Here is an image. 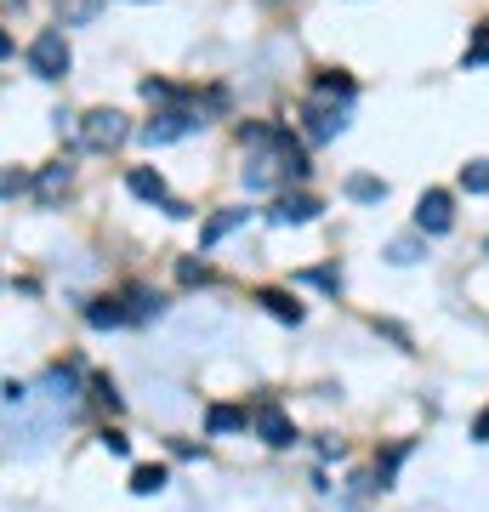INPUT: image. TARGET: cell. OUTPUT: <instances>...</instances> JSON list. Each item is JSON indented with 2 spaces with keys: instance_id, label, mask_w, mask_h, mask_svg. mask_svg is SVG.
Returning <instances> with one entry per match:
<instances>
[{
  "instance_id": "cell-5",
  "label": "cell",
  "mask_w": 489,
  "mask_h": 512,
  "mask_svg": "<svg viewBox=\"0 0 489 512\" xmlns=\"http://www.w3.org/2000/svg\"><path fill=\"white\" fill-rule=\"evenodd\" d=\"M251 427H256V439L268 444V450H290V444H296V421H290L279 404H262V410L251 416Z\"/></svg>"
},
{
  "instance_id": "cell-24",
  "label": "cell",
  "mask_w": 489,
  "mask_h": 512,
  "mask_svg": "<svg viewBox=\"0 0 489 512\" xmlns=\"http://www.w3.org/2000/svg\"><path fill=\"white\" fill-rule=\"evenodd\" d=\"M387 262H399V268L421 262V239H393V245H387Z\"/></svg>"
},
{
  "instance_id": "cell-14",
  "label": "cell",
  "mask_w": 489,
  "mask_h": 512,
  "mask_svg": "<svg viewBox=\"0 0 489 512\" xmlns=\"http://www.w3.org/2000/svg\"><path fill=\"white\" fill-rule=\"evenodd\" d=\"M103 12V0H57V23L63 29H80V23H91Z\"/></svg>"
},
{
  "instance_id": "cell-2",
  "label": "cell",
  "mask_w": 489,
  "mask_h": 512,
  "mask_svg": "<svg viewBox=\"0 0 489 512\" xmlns=\"http://www.w3.org/2000/svg\"><path fill=\"white\" fill-rule=\"evenodd\" d=\"M74 63L69 40H63V29H40L35 40H29V69L40 74V80H63Z\"/></svg>"
},
{
  "instance_id": "cell-29",
  "label": "cell",
  "mask_w": 489,
  "mask_h": 512,
  "mask_svg": "<svg viewBox=\"0 0 489 512\" xmlns=\"http://www.w3.org/2000/svg\"><path fill=\"white\" fill-rule=\"evenodd\" d=\"M472 444H489V410L478 421H472Z\"/></svg>"
},
{
  "instance_id": "cell-10",
  "label": "cell",
  "mask_w": 489,
  "mask_h": 512,
  "mask_svg": "<svg viewBox=\"0 0 489 512\" xmlns=\"http://www.w3.org/2000/svg\"><path fill=\"white\" fill-rule=\"evenodd\" d=\"M239 427H245V410H239V404H211V410H205V433H211V439H228Z\"/></svg>"
},
{
  "instance_id": "cell-7",
  "label": "cell",
  "mask_w": 489,
  "mask_h": 512,
  "mask_svg": "<svg viewBox=\"0 0 489 512\" xmlns=\"http://www.w3.org/2000/svg\"><path fill=\"white\" fill-rule=\"evenodd\" d=\"M126 188L137 194V200H148V205H165L171 194H165V177L154 171V165H131L126 171Z\"/></svg>"
},
{
  "instance_id": "cell-28",
  "label": "cell",
  "mask_w": 489,
  "mask_h": 512,
  "mask_svg": "<svg viewBox=\"0 0 489 512\" xmlns=\"http://www.w3.org/2000/svg\"><path fill=\"white\" fill-rule=\"evenodd\" d=\"M0 399H6V404H23V399H29V387H23V382H6V387H0Z\"/></svg>"
},
{
  "instance_id": "cell-15",
  "label": "cell",
  "mask_w": 489,
  "mask_h": 512,
  "mask_svg": "<svg viewBox=\"0 0 489 512\" xmlns=\"http://www.w3.org/2000/svg\"><path fill=\"white\" fill-rule=\"evenodd\" d=\"M347 200L381 205V200H387V183H381V177H370V171H359V177H347Z\"/></svg>"
},
{
  "instance_id": "cell-19",
  "label": "cell",
  "mask_w": 489,
  "mask_h": 512,
  "mask_svg": "<svg viewBox=\"0 0 489 512\" xmlns=\"http://www.w3.org/2000/svg\"><path fill=\"white\" fill-rule=\"evenodd\" d=\"M461 188H467V194H489V160H467V165H461Z\"/></svg>"
},
{
  "instance_id": "cell-21",
  "label": "cell",
  "mask_w": 489,
  "mask_h": 512,
  "mask_svg": "<svg viewBox=\"0 0 489 512\" xmlns=\"http://www.w3.org/2000/svg\"><path fill=\"white\" fill-rule=\"evenodd\" d=\"M91 399L103 404V410H109V416H114V410H120V404H126V399H120V387H114L109 376H91Z\"/></svg>"
},
{
  "instance_id": "cell-31",
  "label": "cell",
  "mask_w": 489,
  "mask_h": 512,
  "mask_svg": "<svg viewBox=\"0 0 489 512\" xmlns=\"http://www.w3.org/2000/svg\"><path fill=\"white\" fill-rule=\"evenodd\" d=\"M273 6H285V0H273Z\"/></svg>"
},
{
  "instance_id": "cell-16",
  "label": "cell",
  "mask_w": 489,
  "mask_h": 512,
  "mask_svg": "<svg viewBox=\"0 0 489 512\" xmlns=\"http://www.w3.org/2000/svg\"><path fill=\"white\" fill-rule=\"evenodd\" d=\"M245 228V211H217V217L205 222V234H200V245H222L228 234H239Z\"/></svg>"
},
{
  "instance_id": "cell-25",
  "label": "cell",
  "mask_w": 489,
  "mask_h": 512,
  "mask_svg": "<svg viewBox=\"0 0 489 512\" xmlns=\"http://www.w3.org/2000/svg\"><path fill=\"white\" fill-rule=\"evenodd\" d=\"M23 188H35V183H29V171L6 165V171H0V200H12V194H23Z\"/></svg>"
},
{
  "instance_id": "cell-11",
  "label": "cell",
  "mask_w": 489,
  "mask_h": 512,
  "mask_svg": "<svg viewBox=\"0 0 489 512\" xmlns=\"http://www.w3.org/2000/svg\"><path fill=\"white\" fill-rule=\"evenodd\" d=\"M160 313H165V296H154L148 285L126 291V319H160Z\"/></svg>"
},
{
  "instance_id": "cell-30",
  "label": "cell",
  "mask_w": 489,
  "mask_h": 512,
  "mask_svg": "<svg viewBox=\"0 0 489 512\" xmlns=\"http://www.w3.org/2000/svg\"><path fill=\"white\" fill-rule=\"evenodd\" d=\"M6 57H12V35H6V29H0V63H6Z\"/></svg>"
},
{
  "instance_id": "cell-1",
  "label": "cell",
  "mask_w": 489,
  "mask_h": 512,
  "mask_svg": "<svg viewBox=\"0 0 489 512\" xmlns=\"http://www.w3.org/2000/svg\"><path fill=\"white\" fill-rule=\"evenodd\" d=\"M131 137V120L120 109H91L86 120H80V143L91 148V154H109V148H120Z\"/></svg>"
},
{
  "instance_id": "cell-27",
  "label": "cell",
  "mask_w": 489,
  "mask_h": 512,
  "mask_svg": "<svg viewBox=\"0 0 489 512\" xmlns=\"http://www.w3.org/2000/svg\"><path fill=\"white\" fill-rule=\"evenodd\" d=\"M97 444H103L109 456H126V450H131V439H126V433H114V427H103V439H97Z\"/></svg>"
},
{
  "instance_id": "cell-23",
  "label": "cell",
  "mask_w": 489,
  "mask_h": 512,
  "mask_svg": "<svg viewBox=\"0 0 489 512\" xmlns=\"http://www.w3.org/2000/svg\"><path fill=\"white\" fill-rule=\"evenodd\" d=\"M177 279H182V285H211V262H194V256H182V262H177Z\"/></svg>"
},
{
  "instance_id": "cell-26",
  "label": "cell",
  "mask_w": 489,
  "mask_h": 512,
  "mask_svg": "<svg viewBox=\"0 0 489 512\" xmlns=\"http://www.w3.org/2000/svg\"><path fill=\"white\" fill-rule=\"evenodd\" d=\"M302 279H308V285H319V291H330V296L342 291V274H336V268H308Z\"/></svg>"
},
{
  "instance_id": "cell-6",
  "label": "cell",
  "mask_w": 489,
  "mask_h": 512,
  "mask_svg": "<svg viewBox=\"0 0 489 512\" xmlns=\"http://www.w3.org/2000/svg\"><path fill=\"white\" fill-rule=\"evenodd\" d=\"M313 217H319V200H313V194H285V200L268 211L273 228H302V222H313Z\"/></svg>"
},
{
  "instance_id": "cell-4",
  "label": "cell",
  "mask_w": 489,
  "mask_h": 512,
  "mask_svg": "<svg viewBox=\"0 0 489 512\" xmlns=\"http://www.w3.org/2000/svg\"><path fill=\"white\" fill-rule=\"evenodd\" d=\"M416 228L421 234H450L455 228V200L444 194V188H427L416 200Z\"/></svg>"
},
{
  "instance_id": "cell-22",
  "label": "cell",
  "mask_w": 489,
  "mask_h": 512,
  "mask_svg": "<svg viewBox=\"0 0 489 512\" xmlns=\"http://www.w3.org/2000/svg\"><path fill=\"white\" fill-rule=\"evenodd\" d=\"M319 97H353V80L342 69H325L319 74Z\"/></svg>"
},
{
  "instance_id": "cell-9",
  "label": "cell",
  "mask_w": 489,
  "mask_h": 512,
  "mask_svg": "<svg viewBox=\"0 0 489 512\" xmlns=\"http://www.w3.org/2000/svg\"><path fill=\"white\" fill-rule=\"evenodd\" d=\"M302 120H308V137H313V143H330V137H336V131L347 126L342 109H325V103H313V109L302 114Z\"/></svg>"
},
{
  "instance_id": "cell-18",
  "label": "cell",
  "mask_w": 489,
  "mask_h": 512,
  "mask_svg": "<svg viewBox=\"0 0 489 512\" xmlns=\"http://www.w3.org/2000/svg\"><path fill=\"white\" fill-rule=\"evenodd\" d=\"M165 484H171L165 467H137V473H131V495H160Z\"/></svg>"
},
{
  "instance_id": "cell-13",
  "label": "cell",
  "mask_w": 489,
  "mask_h": 512,
  "mask_svg": "<svg viewBox=\"0 0 489 512\" xmlns=\"http://www.w3.org/2000/svg\"><path fill=\"white\" fill-rule=\"evenodd\" d=\"M256 302H262V308H268L273 319H279V325H302V302H296V296H285V291H262Z\"/></svg>"
},
{
  "instance_id": "cell-8",
  "label": "cell",
  "mask_w": 489,
  "mask_h": 512,
  "mask_svg": "<svg viewBox=\"0 0 489 512\" xmlns=\"http://www.w3.org/2000/svg\"><path fill=\"white\" fill-rule=\"evenodd\" d=\"M69 183H74V165H63V160H57V165H46V171L35 177V200H40V205H52V200H57V194H63Z\"/></svg>"
},
{
  "instance_id": "cell-17",
  "label": "cell",
  "mask_w": 489,
  "mask_h": 512,
  "mask_svg": "<svg viewBox=\"0 0 489 512\" xmlns=\"http://www.w3.org/2000/svg\"><path fill=\"white\" fill-rule=\"evenodd\" d=\"M46 393H52V404H74V393H80V376H74L69 365H57L52 376H46Z\"/></svg>"
},
{
  "instance_id": "cell-20",
  "label": "cell",
  "mask_w": 489,
  "mask_h": 512,
  "mask_svg": "<svg viewBox=\"0 0 489 512\" xmlns=\"http://www.w3.org/2000/svg\"><path fill=\"white\" fill-rule=\"evenodd\" d=\"M467 69H478V63H489V23H478L472 29V40H467V57H461Z\"/></svg>"
},
{
  "instance_id": "cell-12",
  "label": "cell",
  "mask_w": 489,
  "mask_h": 512,
  "mask_svg": "<svg viewBox=\"0 0 489 512\" xmlns=\"http://www.w3.org/2000/svg\"><path fill=\"white\" fill-rule=\"evenodd\" d=\"M86 319L97 330H114V325H131L126 319V302H114V296H97V302H86Z\"/></svg>"
},
{
  "instance_id": "cell-32",
  "label": "cell",
  "mask_w": 489,
  "mask_h": 512,
  "mask_svg": "<svg viewBox=\"0 0 489 512\" xmlns=\"http://www.w3.org/2000/svg\"><path fill=\"white\" fill-rule=\"evenodd\" d=\"M484 251H489V245H484Z\"/></svg>"
},
{
  "instance_id": "cell-3",
  "label": "cell",
  "mask_w": 489,
  "mask_h": 512,
  "mask_svg": "<svg viewBox=\"0 0 489 512\" xmlns=\"http://www.w3.org/2000/svg\"><path fill=\"white\" fill-rule=\"evenodd\" d=\"M205 120L200 114H188V109H165V114H154L143 126V143L148 148H165V143H177V137H188V131H200Z\"/></svg>"
}]
</instances>
